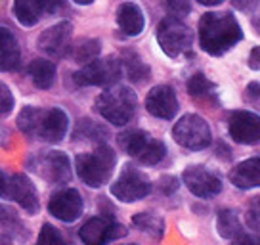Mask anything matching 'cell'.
<instances>
[{
    "mask_svg": "<svg viewBox=\"0 0 260 245\" xmlns=\"http://www.w3.org/2000/svg\"><path fill=\"white\" fill-rule=\"evenodd\" d=\"M17 129L32 140L57 144L67 134L69 119L59 107L42 109V107L27 106L17 115Z\"/></svg>",
    "mask_w": 260,
    "mask_h": 245,
    "instance_id": "2",
    "label": "cell"
},
{
    "mask_svg": "<svg viewBox=\"0 0 260 245\" xmlns=\"http://www.w3.org/2000/svg\"><path fill=\"white\" fill-rule=\"evenodd\" d=\"M182 180H184L186 188L193 196L203 197V199L218 196L220 192H222V182H220L218 176H214L211 171H207L201 165L187 167L184 174H182Z\"/></svg>",
    "mask_w": 260,
    "mask_h": 245,
    "instance_id": "14",
    "label": "cell"
},
{
    "mask_svg": "<svg viewBox=\"0 0 260 245\" xmlns=\"http://www.w3.org/2000/svg\"><path fill=\"white\" fill-rule=\"evenodd\" d=\"M216 228H218V234L226 239H237L241 234V222H239V217H237L236 211L232 209H222L218 212V219H216Z\"/></svg>",
    "mask_w": 260,
    "mask_h": 245,
    "instance_id": "26",
    "label": "cell"
},
{
    "mask_svg": "<svg viewBox=\"0 0 260 245\" xmlns=\"http://www.w3.org/2000/svg\"><path fill=\"white\" fill-rule=\"evenodd\" d=\"M115 19H117V25L122 31V35H126V37H138L144 31V25H146L144 12L134 2H122L117 8Z\"/></svg>",
    "mask_w": 260,
    "mask_h": 245,
    "instance_id": "19",
    "label": "cell"
},
{
    "mask_svg": "<svg viewBox=\"0 0 260 245\" xmlns=\"http://www.w3.org/2000/svg\"><path fill=\"white\" fill-rule=\"evenodd\" d=\"M258 27H260V21H258Z\"/></svg>",
    "mask_w": 260,
    "mask_h": 245,
    "instance_id": "41",
    "label": "cell"
},
{
    "mask_svg": "<svg viewBox=\"0 0 260 245\" xmlns=\"http://www.w3.org/2000/svg\"><path fill=\"white\" fill-rule=\"evenodd\" d=\"M234 245H260L258 236H239L234 239Z\"/></svg>",
    "mask_w": 260,
    "mask_h": 245,
    "instance_id": "36",
    "label": "cell"
},
{
    "mask_svg": "<svg viewBox=\"0 0 260 245\" xmlns=\"http://www.w3.org/2000/svg\"><path fill=\"white\" fill-rule=\"evenodd\" d=\"M151 192V182L146 174L132 165H124V169L119 172V176L111 184V196L117 197L122 203H132L144 199Z\"/></svg>",
    "mask_w": 260,
    "mask_h": 245,
    "instance_id": "9",
    "label": "cell"
},
{
    "mask_svg": "<svg viewBox=\"0 0 260 245\" xmlns=\"http://www.w3.org/2000/svg\"><path fill=\"white\" fill-rule=\"evenodd\" d=\"M245 98L249 100V102L260 98V82H249V84H247V90H245Z\"/></svg>",
    "mask_w": 260,
    "mask_h": 245,
    "instance_id": "34",
    "label": "cell"
},
{
    "mask_svg": "<svg viewBox=\"0 0 260 245\" xmlns=\"http://www.w3.org/2000/svg\"><path fill=\"white\" fill-rule=\"evenodd\" d=\"M245 222L254 232H260V196H254L247 205L245 211Z\"/></svg>",
    "mask_w": 260,
    "mask_h": 245,
    "instance_id": "30",
    "label": "cell"
},
{
    "mask_svg": "<svg viewBox=\"0 0 260 245\" xmlns=\"http://www.w3.org/2000/svg\"><path fill=\"white\" fill-rule=\"evenodd\" d=\"M249 67L254 69V71L260 69V46H254L251 50V54H249Z\"/></svg>",
    "mask_w": 260,
    "mask_h": 245,
    "instance_id": "35",
    "label": "cell"
},
{
    "mask_svg": "<svg viewBox=\"0 0 260 245\" xmlns=\"http://www.w3.org/2000/svg\"><path fill=\"white\" fill-rule=\"evenodd\" d=\"M172 138L176 144L187 149H205L211 144L212 132L209 122L205 121L203 117L195 113L182 115L178 121L172 127Z\"/></svg>",
    "mask_w": 260,
    "mask_h": 245,
    "instance_id": "8",
    "label": "cell"
},
{
    "mask_svg": "<svg viewBox=\"0 0 260 245\" xmlns=\"http://www.w3.org/2000/svg\"><path fill=\"white\" fill-rule=\"evenodd\" d=\"M37 245H67V241L63 239V236L59 234V230L52 224H44L39 234Z\"/></svg>",
    "mask_w": 260,
    "mask_h": 245,
    "instance_id": "29",
    "label": "cell"
},
{
    "mask_svg": "<svg viewBox=\"0 0 260 245\" xmlns=\"http://www.w3.org/2000/svg\"><path fill=\"white\" fill-rule=\"evenodd\" d=\"M21 64V50L8 27L0 29V67L2 71H16Z\"/></svg>",
    "mask_w": 260,
    "mask_h": 245,
    "instance_id": "21",
    "label": "cell"
},
{
    "mask_svg": "<svg viewBox=\"0 0 260 245\" xmlns=\"http://www.w3.org/2000/svg\"><path fill=\"white\" fill-rule=\"evenodd\" d=\"M243 39V29L230 12H207L199 19V42L211 56H222Z\"/></svg>",
    "mask_w": 260,
    "mask_h": 245,
    "instance_id": "1",
    "label": "cell"
},
{
    "mask_svg": "<svg viewBox=\"0 0 260 245\" xmlns=\"http://www.w3.org/2000/svg\"><path fill=\"white\" fill-rule=\"evenodd\" d=\"M63 6V0H14L12 12L23 27H32L46 14H56Z\"/></svg>",
    "mask_w": 260,
    "mask_h": 245,
    "instance_id": "15",
    "label": "cell"
},
{
    "mask_svg": "<svg viewBox=\"0 0 260 245\" xmlns=\"http://www.w3.org/2000/svg\"><path fill=\"white\" fill-rule=\"evenodd\" d=\"M12 109H14L12 90H10L6 84H2V86H0V111H2V115H8V113H12Z\"/></svg>",
    "mask_w": 260,
    "mask_h": 245,
    "instance_id": "32",
    "label": "cell"
},
{
    "mask_svg": "<svg viewBox=\"0 0 260 245\" xmlns=\"http://www.w3.org/2000/svg\"><path fill=\"white\" fill-rule=\"evenodd\" d=\"M230 136L236 140L237 144H258L260 142V117L252 111H234L228 122Z\"/></svg>",
    "mask_w": 260,
    "mask_h": 245,
    "instance_id": "16",
    "label": "cell"
},
{
    "mask_svg": "<svg viewBox=\"0 0 260 245\" xmlns=\"http://www.w3.org/2000/svg\"><path fill=\"white\" fill-rule=\"evenodd\" d=\"M167 8L174 17H184L189 14L191 4H189V0H167Z\"/></svg>",
    "mask_w": 260,
    "mask_h": 245,
    "instance_id": "31",
    "label": "cell"
},
{
    "mask_svg": "<svg viewBox=\"0 0 260 245\" xmlns=\"http://www.w3.org/2000/svg\"><path fill=\"white\" fill-rule=\"evenodd\" d=\"M146 109L157 119H167L171 121L178 113V98L176 92L169 84H157L147 92Z\"/></svg>",
    "mask_w": 260,
    "mask_h": 245,
    "instance_id": "18",
    "label": "cell"
},
{
    "mask_svg": "<svg viewBox=\"0 0 260 245\" xmlns=\"http://www.w3.org/2000/svg\"><path fill=\"white\" fill-rule=\"evenodd\" d=\"M199 4H203V6H218V4H222L224 0H197Z\"/></svg>",
    "mask_w": 260,
    "mask_h": 245,
    "instance_id": "38",
    "label": "cell"
},
{
    "mask_svg": "<svg viewBox=\"0 0 260 245\" xmlns=\"http://www.w3.org/2000/svg\"><path fill=\"white\" fill-rule=\"evenodd\" d=\"M157 42L169 57L186 56L193 46V31L180 17L167 16L157 25Z\"/></svg>",
    "mask_w": 260,
    "mask_h": 245,
    "instance_id": "5",
    "label": "cell"
},
{
    "mask_svg": "<svg viewBox=\"0 0 260 245\" xmlns=\"http://www.w3.org/2000/svg\"><path fill=\"white\" fill-rule=\"evenodd\" d=\"M115 165H117V156L107 144H100L94 151L79 154L75 157V171L79 178L90 188H100L107 184L113 174Z\"/></svg>",
    "mask_w": 260,
    "mask_h": 245,
    "instance_id": "3",
    "label": "cell"
},
{
    "mask_svg": "<svg viewBox=\"0 0 260 245\" xmlns=\"http://www.w3.org/2000/svg\"><path fill=\"white\" fill-rule=\"evenodd\" d=\"M119 146L122 147V151L138 159L142 165H157L167 154V147L162 142L155 140L146 131H138V129L122 132L119 136Z\"/></svg>",
    "mask_w": 260,
    "mask_h": 245,
    "instance_id": "7",
    "label": "cell"
},
{
    "mask_svg": "<svg viewBox=\"0 0 260 245\" xmlns=\"http://www.w3.org/2000/svg\"><path fill=\"white\" fill-rule=\"evenodd\" d=\"M230 182L239 190L260 186V157H249L230 171Z\"/></svg>",
    "mask_w": 260,
    "mask_h": 245,
    "instance_id": "20",
    "label": "cell"
},
{
    "mask_svg": "<svg viewBox=\"0 0 260 245\" xmlns=\"http://www.w3.org/2000/svg\"><path fill=\"white\" fill-rule=\"evenodd\" d=\"M29 75H31V81L37 88L48 90L56 81V66L44 57L32 59L31 66H29Z\"/></svg>",
    "mask_w": 260,
    "mask_h": 245,
    "instance_id": "22",
    "label": "cell"
},
{
    "mask_svg": "<svg viewBox=\"0 0 260 245\" xmlns=\"http://www.w3.org/2000/svg\"><path fill=\"white\" fill-rule=\"evenodd\" d=\"M159 188H161V192H165V194H172L174 190L178 188V180L174 178V176H162V178L159 180Z\"/></svg>",
    "mask_w": 260,
    "mask_h": 245,
    "instance_id": "33",
    "label": "cell"
},
{
    "mask_svg": "<svg viewBox=\"0 0 260 245\" xmlns=\"http://www.w3.org/2000/svg\"><path fill=\"white\" fill-rule=\"evenodd\" d=\"M75 4H81V6H88V4H92L94 0H73Z\"/></svg>",
    "mask_w": 260,
    "mask_h": 245,
    "instance_id": "39",
    "label": "cell"
},
{
    "mask_svg": "<svg viewBox=\"0 0 260 245\" xmlns=\"http://www.w3.org/2000/svg\"><path fill=\"white\" fill-rule=\"evenodd\" d=\"M2 197L14 199L29 215H37L41 209L37 188L29 180V176H25V174H14L8 178L6 172H2Z\"/></svg>",
    "mask_w": 260,
    "mask_h": 245,
    "instance_id": "10",
    "label": "cell"
},
{
    "mask_svg": "<svg viewBox=\"0 0 260 245\" xmlns=\"http://www.w3.org/2000/svg\"><path fill=\"white\" fill-rule=\"evenodd\" d=\"M132 224L144 232L147 236H151L153 239H161L162 232H165V222L161 217H157L153 212H138L132 217Z\"/></svg>",
    "mask_w": 260,
    "mask_h": 245,
    "instance_id": "25",
    "label": "cell"
},
{
    "mask_svg": "<svg viewBox=\"0 0 260 245\" xmlns=\"http://www.w3.org/2000/svg\"><path fill=\"white\" fill-rule=\"evenodd\" d=\"M122 59L117 56L98 57L73 75L77 86H115L122 77Z\"/></svg>",
    "mask_w": 260,
    "mask_h": 245,
    "instance_id": "6",
    "label": "cell"
},
{
    "mask_svg": "<svg viewBox=\"0 0 260 245\" xmlns=\"http://www.w3.org/2000/svg\"><path fill=\"white\" fill-rule=\"evenodd\" d=\"M122 67L128 75V79L132 82H142L149 79V66L144 64V59L134 52V50H124L122 52Z\"/></svg>",
    "mask_w": 260,
    "mask_h": 245,
    "instance_id": "24",
    "label": "cell"
},
{
    "mask_svg": "<svg viewBox=\"0 0 260 245\" xmlns=\"http://www.w3.org/2000/svg\"><path fill=\"white\" fill-rule=\"evenodd\" d=\"M32 167L48 184H67L71 180V161L63 151H44L35 159Z\"/></svg>",
    "mask_w": 260,
    "mask_h": 245,
    "instance_id": "12",
    "label": "cell"
},
{
    "mask_svg": "<svg viewBox=\"0 0 260 245\" xmlns=\"http://www.w3.org/2000/svg\"><path fill=\"white\" fill-rule=\"evenodd\" d=\"M48 211L61 222H75L82 215V197L75 188L57 190L48 201Z\"/></svg>",
    "mask_w": 260,
    "mask_h": 245,
    "instance_id": "17",
    "label": "cell"
},
{
    "mask_svg": "<svg viewBox=\"0 0 260 245\" xmlns=\"http://www.w3.org/2000/svg\"><path fill=\"white\" fill-rule=\"evenodd\" d=\"M100 50H102V42L98 41V39H81V41H77L75 44H71L67 56L73 57L77 64L88 66V64L98 59Z\"/></svg>",
    "mask_w": 260,
    "mask_h": 245,
    "instance_id": "23",
    "label": "cell"
},
{
    "mask_svg": "<svg viewBox=\"0 0 260 245\" xmlns=\"http://www.w3.org/2000/svg\"><path fill=\"white\" fill-rule=\"evenodd\" d=\"M75 136L90 140V142H102V140H106L104 136H107V131L104 127L96 125L94 121H90V119H82L75 129Z\"/></svg>",
    "mask_w": 260,
    "mask_h": 245,
    "instance_id": "28",
    "label": "cell"
},
{
    "mask_svg": "<svg viewBox=\"0 0 260 245\" xmlns=\"http://www.w3.org/2000/svg\"><path fill=\"white\" fill-rule=\"evenodd\" d=\"M136 104H138L136 94L128 86L115 84L96 98V111L107 122L115 127H124L136 111Z\"/></svg>",
    "mask_w": 260,
    "mask_h": 245,
    "instance_id": "4",
    "label": "cell"
},
{
    "mask_svg": "<svg viewBox=\"0 0 260 245\" xmlns=\"http://www.w3.org/2000/svg\"><path fill=\"white\" fill-rule=\"evenodd\" d=\"M124 245H136V243H124Z\"/></svg>",
    "mask_w": 260,
    "mask_h": 245,
    "instance_id": "40",
    "label": "cell"
},
{
    "mask_svg": "<svg viewBox=\"0 0 260 245\" xmlns=\"http://www.w3.org/2000/svg\"><path fill=\"white\" fill-rule=\"evenodd\" d=\"M122 236H126L124 226L111 217H92L79 230V237L84 245H107Z\"/></svg>",
    "mask_w": 260,
    "mask_h": 245,
    "instance_id": "11",
    "label": "cell"
},
{
    "mask_svg": "<svg viewBox=\"0 0 260 245\" xmlns=\"http://www.w3.org/2000/svg\"><path fill=\"white\" fill-rule=\"evenodd\" d=\"M71 33L73 25L69 21H59V23L48 27L37 41V48L42 50L50 57H63L69 54L71 48Z\"/></svg>",
    "mask_w": 260,
    "mask_h": 245,
    "instance_id": "13",
    "label": "cell"
},
{
    "mask_svg": "<svg viewBox=\"0 0 260 245\" xmlns=\"http://www.w3.org/2000/svg\"><path fill=\"white\" fill-rule=\"evenodd\" d=\"M234 2V6L237 10H251L252 6H256L260 0H232Z\"/></svg>",
    "mask_w": 260,
    "mask_h": 245,
    "instance_id": "37",
    "label": "cell"
},
{
    "mask_svg": "<svg viewBox=\"0 0 260 245\" xmlns=\"http://www.w3.org/2000/svg\"><path fill=\"white\" fill-rule=\"evenodd\" d=\"M187 92H189V96H193V98H199V100H209L211 96H214L216 92V86H214V82H211L203 73H195L189 77V81H187Z\"/></svg>",
    "mask_w": 260,
    "mask_h": 245,
    "instance_id": "27",
    "label": "cell"
}]
</instances>
